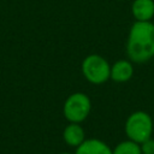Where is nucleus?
Listing matches in <instances>:
<instances>
[{
	"instance_id": "3",
	"label": "nucleus",
	"mask_w": 154,
	"mask_h": 154,
	"mask_svg": "<svg viewBox=\"0 0 154 154\" xmlns=\"http://www.w3.org/2000/svg\"><path fill=\"white\" fill-rule=\"evenodd\" d=\"M83 77L91 84H103L111 77V65L100 54L93 53L87 55L81 65Z\"/></svg>"
},
{
	"instance_id": "5",
	"label": "nucleus",
	"mask_w": 154,
	"mask_h": 154,
	"mask_svg": "<svg viewBox=\"0 0 154 154\" xmlns=\"http://www.w3.org/2000/svg\"><path fill=\"white\" fill-rule=\"evenodd\" d=\"M134 76V65L131 60L119 59L111 65V77L109 79L117 83H125L130 81Z\"/></svg>"
},
{
	"instance_id": "2",
	"label": "nucleus",
	"mask_w": 154,
	"mask_h": 154,
	"mask_svg": "<svg viewBox=\"0 0 154 154\" xmlns=\"http://www.w3.org/2000/svg\"><path fill=\"white\" fill-rule=\"evenodd\" d=\"M124 131L129 140L141 144L152 137L154 132V119L144 111H135L126 118Z\"/></svg>"
},
{
	"instance_id": "6",
	"label": "nucleus",
	"mask_w": 154,
	"mask_h": 154,
	"mask_svg": "<svg viewBox=\"0 0 154 154\" xmlns=\"http://www.w3.org/2000/svg\"><path fill=\"white\" fill-rule=\"evenodd\" d=\"M75 154H113V150L100 138H85L76 148Z\"/></svg>"
},
{
	"instance_id": "8",
	"label": "nucleus",
	"mask_w": 154,
	"mask_h": 154,
	"mask_svg": "<svg viewBox=\"0 0 154 154\" xmlns=\"http://www.w3.org/2000/svg\"><path fill=\"white\" fill-rule=\"evenodd\" d=\"M63 140L67 146L77 148L85 140L84 129L82 128V125L79 123H69L64 128Z\"/></svg>"
},
{
	"instance_id": "1",
	"label": "nucleus",
	"mask_w": 154,
	"mask_h": 154,
	"mask_svg": "<svg viewBox=\"0 0 154 154\" xmlns=\"http://www.w3.org/2000/svg\"><path fill=\"white\" fill-rule=\"evenodd\" d=\"M125 48L129 60L135 64L154 58V23L135 20L130 26Z\"/></svg>"
},
{
	"instance_id": "9",
	"label": "nucleus",
	"mask_w": 154,
	"mask_h": 154,
	"mask_svg": "<svg viewBox=\"0 0 154 154\" xmlns=\"http://www.w3.org/2000/svg\"><path fill=\"white\" fill-rule=\"evenodd\" d=\"M112 150L113 154H142L140 143L134 142L129 138L119 142L114 148H112Z\"/></svg>"
},
{
	"instance_id": "11",
	"label": "nucleus",
	"mask_w": 154,
	"mask_h": 154,
	"mask_svg": "<svg viewBox=\"0 0 154 154\" xmlns=\"http://www.w3.org/2000/svg\"><path fill=\"white\" fill-rule=\"evenodd\" d=\"M60 154H75V153H69V152H63V153H60Z\"/></svg>"
},
{
	"instance_id": "4",
	"label": "nucleus",
	"mask_w": 154,
	"mask_h": 154,
	"mask_svg": "<svg viewBox=\"0 0 154 154\" xmlns=\"http://www.w3.org/2000/svg\"><path fill=\"white\" fill-rule=\"evenodd\" d=\"M91 111L90 97L82 93L76 91L67 96L63 105V114L69 123H82L84 122Z\"/></svg>"
},
{
	"instance_id": "7",
	"label": "nucleus",
	"mask_w": 154,
	"mask_h": 154,
	"mask_svg": "<svg viewBox=\"0 0 154 154\" xmlns=\"http://www.w3.org/2000/svg\"><path fill=\"white\" fill-rule=\"evenodd\" d=\"M131 13L137 22H152L154 17V0H134Z\"/></svg>"
},
{
	"instance_id": "10",
	"label": "nucleus",
	"mask_w": 154,
	"mask_h": 154,
	"mask_svg": "<svg viewBox=\"0 0 154 154\" xmlns=\"http://www.w3.org/2000/svg\"><path fill=\"white\" fill-rule=\"evenodd\" d=\"M140 146H141L142 154H154V138L153 137L146 140Z\"/></svg>"
}]
</instances>
